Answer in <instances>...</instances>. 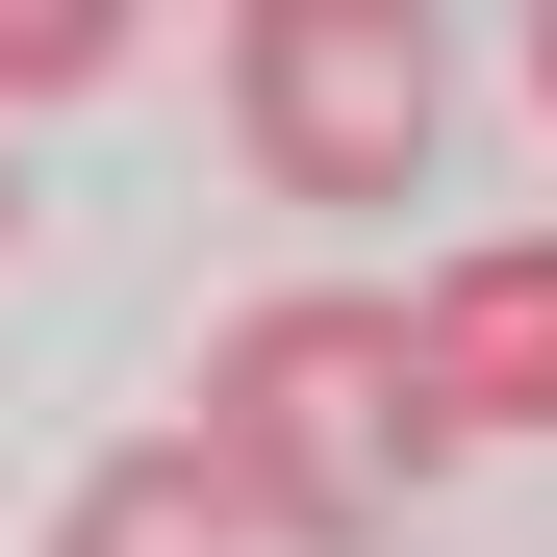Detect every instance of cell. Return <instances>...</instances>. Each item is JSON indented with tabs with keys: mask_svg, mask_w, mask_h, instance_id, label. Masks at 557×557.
I'll return each mask as SVG.
<instances>
[{
	"mask_svg": "<svg viewBox=\"0 0 557 557\" xmlns=\"http://www.w3.org/2000/svg\"><path fill=\"white\" fill-rule=\"evenodd\" d=\"M152 456L203 482L228 557H381L456 431H431V381H406V305H381V278H278V305L203 330V381H177Z\"/></svg>",
	"mask_w": 557,
	"mask_h": 557,
	"instance_id": "6da1fadb",
	"label": "cell"
},
{
	"mask_svg": "<svg viewBox=\"0 0 557 557\" xmlns=\"http://www.w3.org/2000/svg\"><path fill=\"white\" fill-rule=\"evenodd\" d=\"M431 127H456L431 0H253L228 26V152L278 203H431Z\"/></svg>",
	"mask_w": 557,
	"mask_h": 557,
	"instance_id": "7a4b0ae2",
	"label": "cell"
},
{
	"mask_svg": "<svg viewBox=\"0 0 557 557\" xmlns=\"http://www.w3.org/2000/svg\"><path fill=\"white\" fill-rule=\"evenodd\" d=\"M406 381L431 431H557V228H482L406 278Z\"/></svg>",
	"mask_w": 557,
	"mask_h": 557,
	"instance_id": "3957f363",
	"label": "cell"
},
{
	"mask_svg": "<svg viewBox=\"0 0 557 557\" xmlns=\"http://www.w3.org/2000/svg\"><path fill=\"white\" fill-rule=\"evenodd\" d=\"M26 557H228V532H203V482H177V456L127 431V456H102V482H76V507H51Z\"/></svg>",
	"mask_w": 557,
	"mask_h": 557,
	"instance_id": "277c9868",
	"label": "cell"
},
{
	"mask_svg": "<svg viewBox=\"0 0 557 557\" xmlns=\"http://www.w3.org/2000/svg\"><path fill=\"white\" fill-rule=\"evenodd\" d=\"M127 76V0H0V127L26 102H102Z\"/></svg>",
	"mask_w": 557,
	"mask_h": 557,
	"instance_id": "5b68a950",
	"label": "cell"
},
{
	"mask_svg": "<svg viewBox=\"0 0 557 557\" xmlns=\"http://www.w3.org/2000/svg\"><path fill=\"white\" fill-rule=\"evenodd\" d=\"M0 253H26V152H0Z\"/></svg>",
	"mask_w": 557,
	"mask_h": 557,
	"instance_id": "8992f818",
	"label": "cell"
},
{
	"mask_svg": "<svg viewBox=\"0 0 557 557\" xmlns=\"http://www.w3.org/2000/svg\"><path fill=\"white\" fill-rule=\"evenodd\" d=\"M532 102H557V26H532Z\"/></svg>",
	"mask_w": 557,
	"mask_h": 557,
	"instance_id": "52a82bcc",
	"label": "cell"
}]
</instances>
